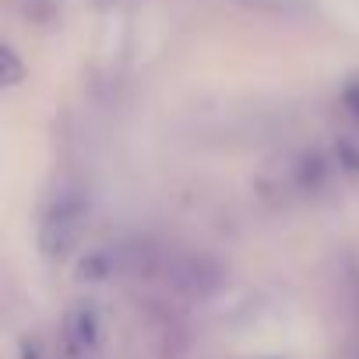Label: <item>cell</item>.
<instances>
[{
	"label": "cell",
	"instance_id": "obj_1",
	"mask_svg": "<svg viewBox=\"0 0 359 359\" xmlns=\"http://www.w3.org/2000/svg\"><path fill=\"white\" fill-rule=\"evenodd\" d=\"M85 219H88V201L78 191H64L43 215L39 250L46 257H67L85 233Z\"/></svg>",
	"mask_w": 359,
	"mask_h": 359
},
{
	"label": "cell",
	"instance_id": "obj_2",
	"mask_svg": "<svg viewBox=\"0 0 359 359\" xmlns=\"http://www.w3.org/2000/svg\"><path fill=\"white\" fill-rule=\"evenodd\" d=\"M64 331H67V341H71L74 348H92L95 331H99V324H95V310H92L88 303H78V306L67 313Z\"/></svg>",
	"mask_w": 359,
	"mask_h": 359
},
{
	"label": "cell",
	"instance_id": "obj_3",
	"mask_svg": "<svg viewBox=\"0 0 359 359\" xmlns=\"http://www.w3.org/2000/svg\"><path fill=\"white\" fill-rule=\"evenodd\" d=\"M341 102H345V109H348L352 116H359V81L345 88V95H341Z\"/></svg>",
	"mask_w": 359,
	"mask_h": 359
},
{
	"label": "cell",
	"instance_id": "obj_4",
	"mask_svg": "<svg viewBox=\"0 0 359 359\" xmlns=\"http://www.w3.org/2000/svg\"><path fill=\"white\" fill-rule=\"evenodd\" d=\"M4 64H8V85H15V81H18V60H15V50L4 53Z\"/></svg>",
	"mask_w": 359,
	"mask_h": 359
}]
</instances>
